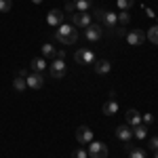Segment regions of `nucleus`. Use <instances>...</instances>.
<instances>
[{"mask_svg": "<svg viewBox=\"0 0 158 158\" xmlns=\"http://www.w3.org/2000/svg\"><path fill=\"white\" fill-rule=\"evenodd\" d=\"M116 4H118L120 11H129V9L135 4V0H116Z\"/></svg>", "mask_w": 158, "mask_h": 158, "instance_id": "nucleus-22", "label": "nucleus"}, {"mask_svg": "<svg viewBox=\"0 0 158 158\" xmlns=\"http://www.w3.org/2000/svg\"><path fill=\"white\" fill-rule=\"evenodd\" d=\"M146 38H150V42H152V44H158V25H154V27L148 32Z\"/></svg>", "mask_w": 158, "mask_h": 158, "instance_id": "nucleus-19", "label": "nucleus"}, {"mask_svg": "<svg viewBox=\"0 0 158 158\" xmlns=\"http://www.w3.org/2000/svg\"><path fill=\"white\" fill-rule=\"evenodd\" d=\"M55 53H57V51H55V47H51V44H44V47H42V57H51V59H53Z\"/></svg>", "mask_w": 158, "mask_h": 158, "instance_id": "nucleus-23", "label": "nucleus"}, {"mask_svg": "<svg viewBox=\"0 0 158 158\" xmlns=\"http://www.w3.org/2000/svg\"><path fill=\"white\" fill-rule=\"evenodd\" d=\"M25 82H27L30 89H42L44 86V76H42V72H32L25 78Z\"/></svg>", "mask_w": 158, "mask_h": 158, "instance_id": "nucleus-8", "label": "nucleus"}, {"mask_svg": "<svg viewBox=\"0 0 158 158\" xmlns=\"http://www.w3.org/2000/svg\"><path fill=\"white\" fill-rule=\"evenodd\" d=\"M65 13H76V4H74V0H68V2H65Z\"/></svg>", "mask_w": 158, "mask_h": 158, "instance_id": "nucleus-27", "label": "nucleus"}, {"mask_svg": "<svg viewBox=\"0 0 158 158\" xmlns=\"http://www.w3.org/2000/svg\"><path fill=\"white\" fill-rule=\"evenodd\" d=\"M72 158H89V152H86L85 148H78V150H74Z\"/></svg>", "mask_w": 158, "mask_h": 158, "instance_id": "nucleus-26", "label": "nucleus"}, {"mask_svg": "<svg viewBox=\"0 0 158 158\" xmlns=\"http://www.w3.org/2000/svg\"><path fill=\"white\" fill-rule=\"evenodd\" d=\"M76 4V11H89L93 6V0H74Z\"/></svg>", "mask_w": 158, "mask_h": 158, "instance_id": "nucleus-18", "label": "nucleus"}, {"mask_svg": "<svg viewBox=\"0 0 158 158\" xmlns=\"http://www.w3.org/2000/svg\"><path fill=\"white\" fill-rule=\"evenodd\" d=\"M116 137L120 139V141H131L133 139V129L129 127V124H122L116 129Z\"/></svg>", "mask_w": 158, "mask_h": 158, "instance_id": "nucleus-12", "label": "nucleus"}, {"mask_svg": "<svg viewBox=\"0 0 158 158\" xmlns=\"http://www.w3.org/2000/svg\"><path fill=\"white\" fill-rule=\"evenodd\" d=\"M124 36H127V42H129L131 47H141V44L146 42V32H143V30H131V32H127Z\"/></svg>", "mask_w": 158, "mask_h": 158, "instance_id": "nucleus-5", "label": "nucleus"}, {"mask_svg": "<svg viewBox=\"0 0 158 158\" xmlns=\"http://www.w3.org/2000/svg\"><path fill=\"white\" fill-rule=\"evenodd\" d=\"M13 9V0H0V13H9Z\"/></svg>", "mask_w": 158, "mask_h": 158, "instance_id": "nucleus-24", "label": "nucleus"}, {"mask_svg": "<svg viewBox=\"0 0 158 158\" xmlns=\"http://www.w3.org/2000/svg\"><path fill=\"white\" fill-rule=\"evenodd\" d=\"M13 86H15V91H23V89H27V82H25V78H15L13 80Z\"/></svg>", "mask_w": 158, "mask_h": 158, "instance_id": "nucleus-20", "label": "nucleus"}, {"mask_svg": "<svg viewBox=\"0 0 158 158\" xmlns=\"http://www.w3.org/2000/svg\"><path fill=\"white\" fill-rule=\"evenodd\" d=\"M65 2H68V0H65Z\"/></svg>", "mask_w": 158, "mask_h": 158, "instance_id": "nucleus-35", "label": "nucleus"}, {"mask_svg": "<svg viewBox=\"0 0 158 158\" xmlns=\"http://www.w3.org/2000/svg\"><path fill=\"white\" fill-rule=\"evenodd\" d=\"M32 70H34V72H44V70H47V61H44V57H36V59L32 61Z\"/></svg>", "mask_w": 158, "mask_h": 158, "instance_id": "nucleus-16", "label": "nucleus"}, {"mask_svg": "<svg viewBox=\"0 0 158 158\" xmlns=\"http://www.w3.org/2000/svg\"><path fill=\"white\" fill-rule=\"evenodd\" d=\"M101 23H103V27H108V30H114L116 23H118V13L106 11V13H103V17H101Z\"/></svg>", "mask_w": 158, "mask_h": 158, "instance_id": "nucleus-11", "label": "nucleus"}, {"mask_svg": "<svg viewBox=\"0 0 158 158\" xmlns=\"http://www.w3.org/2000/svg\"><path fill=\"white\" fill-rule=\"evenodd\" d=\"M129 158H146V152L141 148H131L129 150Z\"/></svg>", "mask_w": 158, "mask_h": 158, "instance_id": "nucleus-21", "label": "nucleus"}, {"mask_svg": "<svg viewBox=\"0 0 158 158\" xmlns=\"http://www.w3.org/2000/svg\"><path fill=\"white\" fill-rule=\"evenodd\" d=\"M150 148L158 152V137H152V141H150Z\"/></svg>", "mask_w": 158, "mask_h": 158, "instance_id": "nucleus-30", "label": "nucleus"}, {"mask_svg": "<svg viewBox=\"0 0 158 158\" xmlns=\"http://www.w3.org/2000/svg\"><path fill=\"white\" fill-rule=\"evenodd\" d=\"M118 21H120L122 25H127V23H129V21H131V15H129V11L118 13Z\"/></svg>", "mask_w": 158, "mask_h": 158, "instance_id": "nucleus-25", "label": "nucleus"}, {"mask_svg": "<svg viewBox=\"0 0 158 158\" xmlns=\"http://www.w3.org/2000/svg\"><path fill=\"white\" fill-rule=\"evenodd\" d=\"M17 76H19V78H27L30 74H27V70H19V72H17Z\"/></svg>", "mask_w": 158, "mask_h": 158, "instance_id": "nucleus-32", "label": "nucleus"}, {"mask_svg": "<svg viewBox=\"0 0 158 158\" xmlns=\"http://www.w3.org/2000/svg\"><path fill=\"white\" fill-rule=\"evenodd\" d=\"M47 23H49L51 27H59V25L63 23V11H59V9L49 11V15H47Z\"/></svg>", "mask_w": 158, "mask_h": 158, "instance_id": "nucleus-10", "label": "nucleus"}, {"mask_svg": "<svg viewBox=\"0 0 158 158\" xmlns=\"http://www.w3.org/2000/svg\"><path fill=\"white\" fill-rule=\"evenodd\" d=\"M101 34H103V30H101L99 23H91L85 30V36H86L89 42H97V40H101Z\"/></svg>", "mask_w": 158, "mask_h": 158, "instance_id": "nucleus-7", "label": "nucleus"}, {"mask_svg": "<svg viewBox=\"0 0 158 158\" xmlns=\"http://www.w3.org/2000/svg\"><path fill=\"white\" fill-rule=\"evenodd\" d=\"M74 59L76 63H80V65H89V63H95V53L89 49H78L74 53Z\"/></svg>", "mask_w": 158, "mask_h": 158, "instance_id": "nucleus-4", "label": "nucleus"}, {"mask_svg": "<svg viewBox=\"0 0 158 158\" xmlns=\"http://www.w3.org/2000/svg\"><path fill=\"white\" fill-rule=\"evenodd\" d=\"M63 57H65V51H63V49L55 53V59H63Z\"/></svg>", "mask_w": 158, "mask_h": 158, "instance_id": "nucleus-31", "label": "nucleus"}, {"mask_svg": "<svg viewBox=\"0 0 158 158\" xmlns=\"http://www.w3.org/2000/svg\"><path fill=\"white\" fill-rule=\"evenodd\" d=\"M152 120H154L152 114H143V116H141V122H143V124H152Z\"/></svg>", "mask_w": 158, "mask_h": 158, "instance_id": "nucleus-29", "label": "nucleus"}, {"mask_svg": "<svg viewBox=\"0 0 158 158\" xmlns=\"http://www.w3.org/2000/svg\"><path fill=\"white\" fill-rule=\"evenodd\" d=\"M32 2H34V4H40V2H42V0H32Z\"/></svg>", "mask_w": 158, "mask_h": 158, "instance_id": "nucleus-33", "label": "nucleus"}, {"mask_svg": "<svg viewBox=\"0 0 158 158\" xmlns=\"http://www.w3.org/2000/svg\"><path fill=\"white\" fill-rule=\"evenodd\" d=\"M103 13H106V9H93V15H95V19H97V21H101V17H103Z\"/></svg>", "mask_w": 158, "mask_h": 158, "instance_id": "nucleus-28", "label": "nucleus"}, {"mask_svg": "<svg viewBox=\"0 0 158 158\" xmlns=\"http://www.w3.org/2000/svg\"><path fill=\"white\" fill-rule=\"evenodd\" d=\"M76 139H78V143H91L93 141V131L89 129V127H78L76 129Z\"/></svg>", "mask_w": 158, "mask_h": 158, "instance_id": "nucleus-9", "label": "nucleus"}, {"mask_svg": "<svg viewBox=\"0 0 158 158\" xmlns=\"http://www.w3.org/2000/svg\"><path fill=\"white\" fill-rule=\"evenodd\" d=\"M95 72L97 74H108L110 70H112V63H110L108 59H95Z\"/></svg>", "mask_w": 158, "mask_h": 158, "instance_id": "nucleus-14", "label": "nucleus"}, {"mask_svg": "<svg viewBox=\"0 0 158 158\" xmlns=\"http://www.w3.org/2000/svg\"><path fill=\"white\" fill-rule=\"evenodd\" d=\"M146 135H148L146 124H137V127L133 129V137L135 139H146Z\"/></svg>", "mask_w": 158, "mask_h": 158, "instance_id": "nucleus-17", "label": "nucleus"}, {"mask_svg": "<svg viewBox=\"0 0 158 158\" xmlns=\"http://www.w3.org/2000/svg\"><path fill=\"white\" fill-rule=\"evenodd\" d=\"M124 118H127V124H129V127H137V124H141V114H139L137 110H127Z\"/></svg>", "mask_w": 158, "mask_h": 158, "instance_id": "nucleus-13", "label": "nucleus"}, {"mask_svg": "<svg viewBox=\"0 0 158 158\" xmlns=\"http://www.w3.org/2000/svg\"><path fill=\"white\" fill-rule=\"evenodd\" d=\"M72 25L74 27H89V25H91V15H89V13L86 11H76L72 15Z\"/></svg>", "mask_w": 158, "mask_h": 158, "instance_id": "nucleus-6", "label": "nucleus"}, {"mask_svg": "<svg viewBox=\"0 0 158 158\" xmlns=\"http://www.w3.org/2000/svg\"><path fill=\"white\" fill-rule=\"evenodd\" d=\"M106 116H112V114H116L118 112V103L114 101V99H108L106 103H103V110H101Z\"/></svg>", "mask_w": 158, "mask_h": 158, "instance_id": "nucleus-15", "label": "nucleus"}, {"mask_svg": "<svg viewBox=\"0 0 158 158\" xmlns=\"http://www.w3.org/2000/svg\"><path fill=\"white\" fill-rule=\"evenodd\" d=\"M154 158H158V152H156V156H154Z\"/></svg>", "mask_w": 158, "mask_h": 158, "instance_id": "nucleus-34", "label": "nucleus"}, {"mask_svg": "<svg viewBox=\"0 0 158 158\" xmlns=\"http://www.w3.org/2000/svg\"><path fill=\"white\" fill-rule=\"evenodd\" d=\"M55 40L61 42V44H74L78 40V30L74 25H63L61 23L57 30H55Z\"/></svg>", "mask_w": 158, "mask_h": 158, "instance_id": "nucleus-1", "label": "nucleus"}, {"mask_svg": "<svg viewBox=\"0 0 158 158\" xmlns=\"http://www.w3.org/2000/svg\"><path fill=\"white\" fill-rule=\"evenodd\" d=\"M86 152H89V158H108V146L101 141H91Z\"/></svg>", "mask_w": 158, "mask_h": 158, "instance_id": "nucleus-3", "label": "nucleus"}, {"mask_svg": "<svg viewBox=\"0 0 158 158\" xmlns=\"http://www.w3.org/2000/svg\"><path fill=\"white\" fill-rule=\"evenodd\" d=\"M49 72H51V78H55V80H61V78H65V74H68L65 61H63V59H55V61H51Z\"/></svg>", "mask_w": 158, "mask_h": 158, "instance_id": "nucleus-2", "label": "nucleus"}]
</instances>
